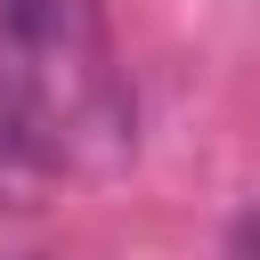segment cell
Instances as JSON below:
<instances>
[{
  "instance_id": "obj_1",
  "label": "cell",
  "mask_w": 260,
  "mask_h": 260,
  "mask_svg": "<svg viewBox=\"0 0 260 260\" xmlns=\"http://www.w3.org/2000/svg\"><path fill=\"white\" fill-rule=\"evenodd\" d=\"M130 146V89L98 0H0V179L106 171Z\"/></svg>"
}]
</instances>
